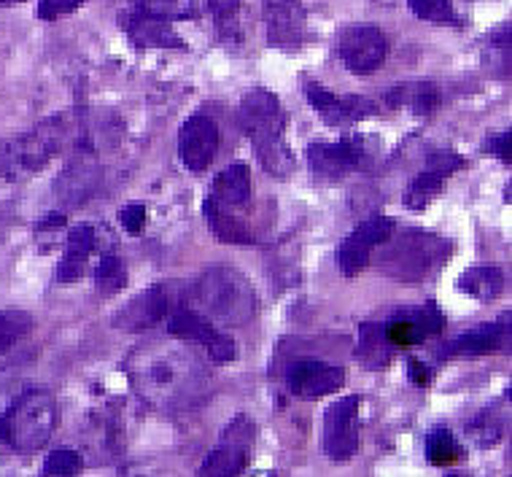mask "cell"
<instances>
[{
	"label": "cell",
	"instance_id": "obj_1",
	"mask_svg": "<svg viewBox=\"0 0 512 477\" xmlns=\"http://www.w3.org/2000/svg\"><path fill=\"white\" fill-rule=\"evenodd\" d=\"M124 370L141 399L157 410H184L208 389L205 362L181 343L135 348Z\"/></svg>",
	"mask_w": 512,
	"mask_h": 477
},
{
	"label": "cell",
	"instance_id": "obj_2",
	"mask_svg": "<svg viewBox=\"0 0 512 477\" xmlns=\"http://www.w3.org/2000/svg\"><path fill=\"white\" fill-rule=\"evenodd\" d=\"M240 127L251 143L259 162L278 176L294 168L292 151L286 149V116H283L281 100L265 87L248 89L240 100Z\"/></svg>",
	"mask_w": 512,
	"mask_h": 477
},
{
	"label": "cell",
	"instance_id": "obj_3",
	"mask_svg": "<svg viewBox=\"0 0 512 477\" xmlns=\"http://www.w3.org/2000/svg\"><path fill=\"white\" fill-rule=\"evenodd\" d=\"M57 426V399L49 389H30L0 418V440L14 453H38Z\"/></svg>",
	"mask_w": 512,
	"mask_h": 477
},
{
	"label": "cell",
	"instance_id": "obj_4",
	"mask_svg": "<svg viewBox=\"0 0 512 477\" xmlns=\"http://www.w3.org/2000/svg\"><path fill=\"white\" fill-rule=\"evenodd\" d=\"M197 302L221 324L243 327L256 313V294L246 275L232 267H211L197 281Z\"/></svg>",
	"mask_w": 512,
	"mask_h": 477
},
{
	"label": "cell",
	"instance_id": "obj_5",
	"mask_svg": "<svg viewBox=\"0 0 512 477\" xmlns=\"http://www.w3.org/2000/svg\"><path fill=\"white\" fill-rule=\"evenodd\" d=\"M337 54L351 73L370 76L389 57V38L378 25H351L345 27Z\"/></svg>",
	"mask_w": 512,
	"mask_h": 477
},
{
	"label": "cell",
	"instance_id": "obj_6",
	"mask_svg": "<svg viewBox=\"0 0 512 477\" xmlns=\"http://www.w3.org/2000/svg\"><path fill=\"white\" fill-rule=\"evenodd\" d=\"M445 262L442 254V240L426 235V232H410L402 243L386 251V262L383 267H389L386 273L397 275V281H418L424 278L432 267Z\"/></svg>",
	"mask_w": 512,
	"mask_h": 477
},
{
	"label": "cell",
	"instance_id": "obj_7",
	"mask_svg": "<svg viewBox=\"0 0 512 477\" xmlns=\"http://www.w3.org/2000/svg\"><path fill=\"white\" fill-rule=\"evenodd\" d=\"M251 442H254V424L251 418L238 416L232 421L221 442L211 451V456L203 461L200 475H240L251 456Z\"/></svg>",
	"mask_w": 512,
	"mask_h": 477
},
{
	"label": "cell",
	"instance_id": "obj_8",
	"mask_svg": "<svg viewBox=\"0 0 512 477\" xmlns=\"http://www.w3.org/2000/svg\"><path fill=\"white\" fill-rule=\"evenodd\" d=\"M359 451V397L337 399L324 416V453L348 461Z\"/></svg>",
	"mask_w": 512,
	"mask_h": 477
},
{
	"label": "cell",
	"instance_id": "obj_9",
	"mask_svg": "<svg viewBox=\"0 0 512 477\" xmlns=\"http://www.w3.org/2000/svg\"><path fill=\"white\" fill-rule=\"evenodd\" d=\"M394 230H397V221L389 219V216H380L378 213V216L364 219L340 246V254H337L340 257V270L345 275L362 273L364 267L370 265L372 251L380 243H386L394 235Z\"/></svg>",
	"mask_w": 512,
	"mask_h": 477
},
{
	"label": "cell",
	"instance_id": "obj_10",
	"mask_svg": "<svg viewBox=\"0 0 512 477\" xmlns=\"http://www.w3.org/2000/svg\"><path fill=\"white\" fill-rule=\"evenodd\" d=\"M367 138H351L340 143H313L308 146L310 170L318 176L343 178L354 170H364L370 165L372 149H364Z\"/></svg>",
	"mask_w": 512,
	"mask_h": 477
},
{
	"label": "cell",
	"instance_id": "obj_11",
	"mask_svg": "<svg viewBox=\"0 0 512 477\" xmlns=\"http://www.w3.org/2000/svg\"><path fill=\"white\" fill-rule=\"evenodd\" d=\"M219 151V127L211 116H189L178 130V157L192 173H203L211 168L213 157Z\"/></svg>",
	"mask_w": 512,
	"mask_h": 477
},
{
	"label": "cell",
	"instance_id": "obj_12",
	"mask_svg": "<svg viewBox=\"0 0 512 477\" xmlns=\"http://www.w3.org/2000/svg\"><path fill=\"white\" fill-rule=\"evenodd\" d=\"M305 95H308L310 106L321 114V119L335 124V127L362 122V119H370V116L378 114V103L375 100L359 98V95H335V92H329L318 81L305 84Z\"/></svg>",
	"mask_w": 512,
	"mask_h": 477
},
{
	"label": "cell",
	"instance_id": "obj_13",
	"mask_svg": "<svg viewBox=\"0 0 512 477\" xmlns=\"http://www.w3.org/2000/svg\"><path fill=\"white\" fill-rule=\"evenodd\" d=\"M170 335L184 340V343H200L205 345V351L213 362H232L238 351L230 337L213 327L211 321H205L195 310H178L176 316L170 318Z\"/></svg>",
	"mask_w": 512,
	"mask_h": 477
},
{
	"label": "cell",
	"instance_id": "obj_14",
	"mask_svg": "<svg viewBox=\"0 0 512 477\" xmlns=\"http://www.w3.org/2000/svg\"><path fill=\"white\" fill-rule=\"evenodd\" d=\"M442 329H445V316L434 305L399 310L383 324V332L394 348H410V345L424 343L429 337L440 335Z\"/></svg>",
	"mask_w": 512,
	"mask_h": 477
},
{
	"label": "cell",
	"instance_id": "obj_15",
	"mask_svg": "<svg viewBox=\"0 0 512 477\" xmlns=\"http://www.w3.org/2000/svg\"><path fill=\"white\" fill-rule=\"evenodd\" d=\"M289 391L300 399H321L327 394H335L337 389H343L345 370L335 367L329 362H313V359H302L289 367L286 375Z\"/></svg>",
	"mask_w": 512,
	"mask_h": 477
},
{
	"label": "cell",
	"instance_id": "obj_16",
	"mask_svg": "<svg viewBox=\"0 0 512 477\" xmlns=\"http://www.w3.org/2000/svg\"><path fill=\"white\" fill-rule=\"evenodd\" d=\"M507 343H510V316H502L496 318L494 324H488V327L472 329L467 335L440 345L437 356L445 362V359H461V356L494 354V351H502Z\"/></svg>",
	"mask_w": 512,
	"mask_h": 477
},
{
	"label": "cell",
	"instance_id": "obj_17",
	"mask_svg": "<svg viewBox=\"0 0 512 477\" xmlns=\"http://www.w3.org/2000/svg\"><path fill=\"white\" fill-rule=\"evenodd\" d=\"M165 308H168V300H165V292L159 286H151L146 292H141L138 297L127 302L114 318V327L124 329V332H141V329L154 327L157 321H162L165 316Z\"/></svg>",
	"mask_w": 512,
	"mask_h": 477
},
{
	"label": "cell",
	"instance_id": "obj_18",
	"mask_svg": "<svg viewBox=\"0 0 512 477\" xmlns=\"http://www.w3.org/2000/svg\"><path fill=\"white\" fill-rule=\"evenodd\" d=\"M267 36L273 44H297L305 30L300 0H265Z\"/></svg>",
	"mask_w": 512,
	"mask_h": 477
},
{
	"label": "cell",
	"instance_id": "obj_19",
	"mask_svg": "<svg viewBox=\"0 0 512 477\" xmlns=\"http://www.w3.org/2000/svg\"><path fill=\"white\" fill-rule=\"evenodd\" d=\"M124 27H127V33H130L133 41H138V44L181 46L178 36L173 33V27L165 22V17L151 14V11L138 9L133 17H124Z\"/></svg>",
	"mask_w": 512,
	"mask_h": 477
},
{
	"label": "cell",
	"instance_id": "obj_20",
	"mask_svg": "<svg viewBox=\"0 0 512 477\" xmlns=\"http://www.w3.org/2000/svg\"><path fill=\"white\" fill-rule=\"evenodd\" d=\"M95 230L89 227V224H81L76 230L71 232V238H68V248H65V259L57 267V281L60 283H71L79 281L81 270H84V262L87 257L95 251Z\"/></svg>",
	"mask_w": 512,
	"mask_h": 477
},
{
	"label": "cell",
	"instance_id": "obj_21",
	"mask_svg": "<svg viewBox=\"0 0 512 477\" xmlns=\"http://www.w3.org/2000/svg\"><path fill=\"white\" fill-rule=\"evenodd\" d=\"M211 200H216L219 205H227V208H243L251 197V173H248L246 165H230L216 176L211 186Z\"/></svg>",
	"mask_w": 512,
	"mask_h": 477
},
{
	"label": "cell",
	"instance_id": "obj_22",
	"mask_svg": "<svg viewBox=\"0 0 512 477\" xmlns=\"http://www.w3.org/2000/svg\"><path fill=\"white\" fill-rule=\"evenodd\" d=\"M394 356V345L389 343V337L383 332V324H362L359 329V343H356V359L370 367V370H378V367H386Z\"/></svg>",
	"mask_w": 512,
	"mask_h": 477
},
{
	"label": "cell",
	"instance_id": "obj_23",
	"mask_svg": "<svg viewBox=\"0 0 512 477\" xmlns=\"http://www.w3.org/2000/svg\"><path fill=\"white\" fill-rule=\"evenodd\" d=\"M203 211L216 238L224 240V243H251V232H248V227L238 219V213H232L235 208L219 205L216 200L208 197L203 205Z\"/></svg>",
	"mask_w": 512,
	"mask_h": 477
},
{
	"label": "cell",
	"instance_id": "obj_24",
	"mask_svg": "<svg viewBox=\"0 0 512 477\" xmlns=\"http://www.w3.org/2000/svg\"><path fill=\"white\" fill-rule=\"evenodd\" d=\"M459 289L480 302L494 300L504 292V273L499 267H469L467 273H461Z\"/></svg>",
	"mask_w": 512,
	"mask_h": 477
},
{
	"label": "cell",
	"instance_id": "obj_25",
	"mask_svg": "<svg viewBox=\"0 0 512 477\" xmlns=\"http://www.w3.org/2000/svg\"><path fill=\"white\" fill-rule=\"evenodd\" d=\"M426 459L434 467H453L464 459V451H461V445L448 426H437L426 434Z\"/></svg>",
	"mask_w": 512,
	"mask_h": 477
},
{
	"label": "cell",
	"instance_id": "obj_26",
	"mask_svg": "<svg viewBox=\"0 0 512 477\" xmlns=\"http://www.w3.org/2000/svg\"><path fill=\"white\" fill-rule=\"evenodd\" d=\"M445 178H448V173L440 168H432V165H429L421 176H415L413 184L407 186V192H405L407 208H426V205L432 203L434 197L442 192Z\"/></svg>",
	"mask_w": 512,
	"mask_h": 477
},
{
	"label": "cell",
	"instance_id": "obj_27",
	"mask_svg": "<svg viewBox=\"0 0 512 477\" xmlns=\"http://www.w3.org/2000/svg\"><path fill=\"white\" fill-rule=\"evenodd\" d=\"M33 324L36 321L25 310H0V354H6L22 337H27Z\"/></svg>",
	"mask_w": 512,
	"mask_h": 477
},
{
	"label": "cell",
	"instance_id": "obj_28",
	"mask_svg": "<svg viewBox=\"0 0 512 477\" xmlns=\"http://www.w3.org/2000/svg\"><path fill=\"white\" fill-rule=\"evenodd\" d=\"M394 98L405 106H413V111H418V114H432L440 103V92L432 81H424V84H410V87L397 89Z\"/></svg>",
	"mask_w": 512,
	"mask_h": 477
},
{
	"label": "cell",
	"instance_id": "obj_29",
	"mask_svg": "<svg viewBox=\"0 0 512 477\" xmlns=\"http://www.w3.org/2000/svg\"><path fill=\"white\" fill-rule=\"evenodd\" d=\"M410 11L415 17L424 19V22H434V25H456V9H453L451 0H407Z\"/></svg>",
	"mask_w": 512,
	"mask_h": 477
},
{
	"label": "cell",
	"instance_id": "obj_30",
	"mask_svg": "<svg viewBox=\"0 0 512 477\" xmlns=\"http://www.w3.org/2000/svg\"><path fill=\"white\" fill-rule=\"evenodd\" d=\"M208 9H211L216 27H219L221 36H238L240 33V0H208Z\"/></svg>",
	"mask_w": 512,
	"mask_h": 477
},
{
	"label": "cell",
	"instance_id": "obj_31",
	"mask_svg": "<svg viewBox=\"0 0 512 477\" xmlns=\"http://www.w3.org/2000/svg\"><path fill=\"white\" fill-rule=\"evenodd\" d=\"M95 281L103 292H119L124 283H127V273H124L122 259L116 254H103L98 262V273H95Z\"/></svg>",
	"mask_w": 512,
	"mask_h": 477
},
{
	"label": "cell",
	"instance_id": "obj_32",
	"mask_svg": "<svg viewBox=\"0 0 512 477\" xmlns=\"http://www.w3.org/2000/svg\"><path fill=\"white\" fill-rule=\"evenodd\" d=\"M81 456L73 448H57L44 461V475H79Z\"/></svg>",
	"mask_w": 512,
	"mask_h": 477
},
{
	"label": "cell",
	"instance_id": "obj_33",
	"mask_svg": "<svg viewBox=\"0 0 512 477\" xmlns=\"http://www.w3.org/2000/svg\"><path fill=\"white\" fill-rule=\"evenodd\" d=\"M119 224H122L130 235H138V232L146 227V208H143L141 203L124 205L122 213H119Z\"/></svg>",
	"mask_w": 512,
	"mask_h": 477
},
{
	"label": "cell",
	"instance_id": "obj_34",
	"mask_svg": "<svg viewBox=\"0 0 512 477\" xmlns=\"http://www.w3.org/2000/svg\"><path fill=\"white\" fill-rule=\"evenodd\" d=\"M84 0H41L38 6V17L41 19H57L62 14H71L73 9H79Z\"/></svg>",
	"mask_w": 512,
	"mask_h": 477
},
{
	"label": "cell",
	"instance_id": "obj_35",
	"mask_svg": "<svg viewBox=\"0 0 512 477\" xmlns=\"http://www.w3.org/2000/svg\"><path fill=\"white\" fill-rule=\"evenodd\" d=\"M407 375H410V380H413L415 386H429L434 380L432 367L424 362H418V359H410V362H407Z\"/></svg>",
	"mask_w": 512,
	"mask_h": 477
},
{
	"label": "cell",
	"instance_id": "obj_36",
	"mask_svg": "<svg viewBox=\"0 0 512 477\" xmlns=\"http://www.w3.org/2000/svg\"><path fill=\"white\" fill-rule=\"evenodd\" d=\"M510 141H512V133L510 130H504V133L494 135V138L486 143V151H491V154H496L502 162L510 165Z\"/></svg>",
	"mask_w": 512,
	"mask_h": 477
},
{
	"label": "cell",
	"instance_id": "obj_37",
	"mask_svg": "<svg viewBox=\"0 0 512 477\" xmlns=\"http://www.w3.org/2000/svg\"><path fill=\"white\" fill-rule=\"evenodd\" d=\"M60 224H65V216H49V219L46 221H41V230H44V227H60Z\"/></svg>",
	"mask_w": 512,
	"mask_h": 477
},
{
	"label": "cell",
	"instance_id": "obj_38",
	"mask_svg": "<svg viewBox=\"0 0 512 477\" xmlns=\"http://www.w3.org/2000/svg\"><path fill=\"white\" fill-rule=\"evenodd\" d=\"M11 3H19V0H11Z\"/></svg>",
	"mask_w": 512,
	"mask_h": 477
}]
</instances>
